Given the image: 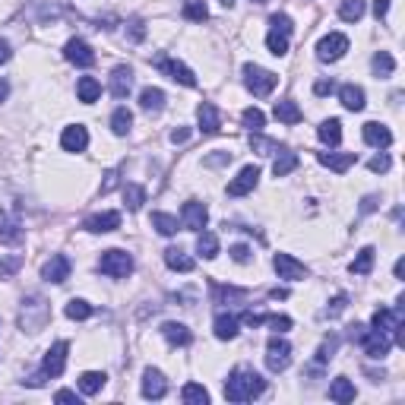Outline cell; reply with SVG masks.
I'll list each match as a JSON object with an SVG mask.
<instances>
[{
	"label": "cell",
	"instance_id": "d4e9b609",
	"mask_svg": "<svg viewBox=\"0 0 405 405\" xmlns=\"http://www.w3.org/2000/svg\"><path fill=\"white\" fill-rule=\"evenodd\" d=\"M76 95H79V101L92 105V101H99V95H101V83L95 76H83V79L76 83Z\"/></svg>",
	"mask_w": 405,
	"mask_h": 405
},
{
	"label": "cell",
	"instance_id": "603a6c76",
	"mask_svg": "<svg viewBox=\"0 0 405 405\" xmlns=\"http://www.w3.org/2000/svg\"><path fill=\"white\" fill-rule=\"evenodd\" d=\"M330 399L339 405L355 402V383L348 380V377H336V380L330 383Z\"/></svg>",
	"mask_w": 405,
	"mask_h": 405
},
{
	"label": "cell",
	"instance_id": "cb8c5ba5",
	"mask_svg": "<svg viewBox=\"0 0 405 405\" xmlns=\"http://www.w3.org/2000/svg\"><path fill=\"white\" fill-rule=\"evenodd\" d=\"M273 114H275V121H282V124H289V127H295V124H301V108L295 105V101H275V108H273Z\"/></svg>",
	"mask_w": 405,
	"mask_h": 405
},
{
	"label": "cell",
	"instance_id": "7c38bea8",
	"mask_svg": "<svg viewBox=\"0 0 405 405\" xmlns=\"http://www.w3.org/2000/svg\"><path fill=\"white\" fill-rule=\"evenodd\" d=\"M256 181H260V168H256V165L241 168V174L234 177L232 184H228V193H232V197H244V193H250L256 187Z\"/></svg>",
	"mask_w": 405,
	"mask_h": 405
},
{
	"label": "cell",
	"instance_id": "ac0fdd59",
	"mask_svg": "<svg viewBox=\"0 0 405 405\" xmlns=\"http://www.w3.org/2000/svg\"><path fill=\"white\" fill-rule=\"evenodd\" d=\"M60 146H64L66 152H83L86 146H89V133H86V127H79V124L66 127L64 136H60Z\"/></svg>",
	"mask_w": 405,
	"mask_h": 405
},
{
	"label": "cell",
	"instance_id": "ffe728a7",
	"mask_svg": "<svg viewBox=\"0 0 405 405\" xmlns=\"http://www.w3.org/2000/svg\"><path fill=\"white\" fill-rule=\"evenodd\" d=\"M320 165H326V168H332V171H339V174H345L348 168L358 162V156L355 152H320Z\"/></svg>",
	"mask_w": 405,
	"mask_h": 405
},
{
	"label": "cell",
	"instance_id": "ee69618b",
	"mask_svg": "<svg viewBox=\"0 0 405 405\" xmlns=\"http://www.w3.org/2000/svg\"><path fill=\"white\" fill-rule=\"evenodd\" d=\"M263 323H269L275 332H285V330H291V317H279V314H266L263 317Z\"/></svg>",
	"mask_w": 405,
	"mask_h": 405
},
{
	"label": "cell",
	"instance_id": "4dcf8cb0",
	"mask_svg": "<svg viewBox=\"0 0 405 405\" xmlns=\"http://www.w3.org/2000/svg\"><path fill=\"white\" fill-rule=\"evenodd\" d=\"M140 105H143V111H162L165 108V92L162 89H143L140 92Z\"/></svg>",
	"mask_w": 405,
	"mask_h": 405
},
{
	"label": "cell",
	"instance_id": "7a4b0ae2",
	"mask_svg": "<svg viewBox=\"0 0 405 405\" xmlns=\"http://www.w3.org/2000/svg\"><path fill=\"white\" fill-rule=\"evenodd\" d=\"M269 35H266V48L273 51L275 58H282V54H289V35L295 32V25H291V19L285 16V13H275L273 19H269Z\"/></svg>",
	"mask_w": 405,
	"mask_h": 405
},
{
	"label": "cell",
	"instance_id": "4316f807",
	"mask_svg": "<svg viewBox=\"0 0 405 405\" xmlns=\"http://www.w3.org/2000/svg\"><path fill=\"white\" fill-rule=\"evenodd\" d=\"M339 99H342V105H345L348 111H361V108H364V89H361V86L348 83V86H342V89H339Z\"/></svg>",
	"mask_w": 405,
	"mask_h": 405
},
{
	"label": "cell",
	"instance_id": "74e56055",
	"mask_svg": "<svg viewBox=\"0 0 405 405\" xmlns=\"http://www.w3.org/2000/svg\"><path fill=\"white\" fill-rule=\"evenodd\" d=\"M184 19H191V23H206L209 19V10L203 0H187L184 3Z\"/></svg>",
	"mask_w": 405,
	"mask_h": 405
},
{
	"label": "cell",
	"instance_id": "60d3db41",
	"mask_svg": "<svg viewBox=\"0 0 405 405\" xmlns=\"http://www.w3.org/2000/svg\"><path fill=\"white\" fill-rule=\"evenodd\" d=\"M393 70H396L393 54H389V51H380V54L373 58V73H377V76H393Z\"/></svg>",
	"mask_w": 405,
	"mask_h": 405
},
{
	"label": "cell",
	"instance_id": "7402d4cb",
	"mask_svg": "<svg viewBox=\"0 0 405 405\" xmlns=\"http://www.w3.org/2000/svg\"><path fill=\"white\" fill-rule=\"evenodd\" d=\"M130 89H133V73L127 66H117L114 73H111V95L114 99H127Z\"/></svg>",
	"mask_w": 405,
	"mask_h": 405
},
{
	"label": "cell",
	"instance_id": "b9f144b4",
	"mask_svg": "<svg viewBox=\"0 0 405 405\" xmlns=\"http://www.w3.org/2000/svg\"><path fill=\"white\" fill-rule=\"evenodd\" d=\"M124 199H127V206L136 212V209L146 203V191H143L140 184H127V187H124Z\"/></svg>",
	"mask_w": 405,
	"mask_h": 405
},
{
	"label": "cell",
	"instance_id": "d6a6232c",
	"mask_svg": "<svg viewBox=\"0 0 405 405\" xmlns=\"http://www.w3.org/2000/svg\"><path fill=\"white\" fill-rule=\"evenodd\" d=\"M152 228H156L158 234L171 238V234H177V219L168 212H152Z\"/></svg>",
	"mask_w": 405,
	"mask_h": 405
},
{
	"label": "cell",
	"instance_id": "1f68e13d",
	"mask_svg": "<svg viewBox=\"0 0 405 405\" xmlns=\"http://www.w3.org/2000/svg\"><path fill=\"white\" fill-rule=\"evenodd\" d=\"M105 373H99V371H86L83 377H79V389H83L86 396H95V393H101V386H105Z\"/></svg>",
	"mask_w": 405,
	"mask_h": 405
},
{
	"label": "cell",
	"instance_id": "7bdbcfd3",
	"mask_svg": "<svg viewBox=\"0 0 405 405\" xmlns=\"http://www.w3.org/2000/svg\"><path fill=\"white\" fill-rule=\"evenodd\" d=\"M95 314V307L92 304H86V301H70V304H66V317H70V320H86V317H92Z\"/></svg>",
	"mask_w": 405,
	"mask_h": 405
},
{
	"label": "cell",
	"instance_id": "277c9868",
	"mask_svg": "<svg viewBox=\"0 0 405 405\" xmlns=\"http://www.w3.org/2000/svg\"><path fill=\"white\" fill-rule=\"evenodd\" d=\"M99 269L111 279H127L133 273V256L127 250H105L99 260Z\"/></svg>",
	"mask_w": 405,
	"mask_h": 405
},
{
	"label": "cell",
	"instance_id": "11a10c76",
	"mask_svg": "<svg viewBox=\"0 0 405 405\" xmlns=\"http://www.w3.org/2000/svg\"><path fill=\"white\" fill-rule=\"evenodd\" d=\"M7 95H10V86L0 79V101H7Z\"/></svg>",
	"mask_w": 405,
	"mask_h": 405
},
{
	"label": "cell",
	"instance_id": "bcb514c9",
	"mask_svg": "<svg viewBox=\"0 0 405 405\" xmlns=\"http://www.w3.org/2000/svg\"><path fill=\"white\" fill-rule=\"evenodd\" d=\"M389 165H393V162H389V156H373L371 162H367V168H371L373 174H383V171H389Z\"/></svg>",
	"mask_w": 405,
	"mask_h": 405
},
{
	"label": "cell",
	"instance_id": "e0dca14e",
	"mask_svg": "<svg viewBox=\"0 0 405 405\" xmlns=\"http://www.w3.org/2000/svg\"><path fill=\"white\" fill-rule=\"evenodd\" d=\"M197 121H199V130L203 133H219L222 130V114H219V108L209 105V101H203V105L197 108Z\"/></svg>",
	"mask_w": 405,
	"mask_h": 405
},
{
	"label": "cell",
	"instance_id": "9c48e42d",
	"mask_svg": "<svg viewBox=\"0 0 405 405\" xmlns=\"http://www.w3.org/2000/svg\"><path fill=\"white\" fill-rule=\"evenodd\" d=\"M158 64V70H165L168 76H171L174 83H181V86H197V76H193V70L187 64H181V60H171V58H158L156 60Z\"/></svg>",
	"mask_w": 405,
	"mask_h": 405
},
{
	"label": "cell",
	"instance_id": "8d00e7d4",
	"mask_svg": "<svg viewBox=\"0 0 405 405\" xmlns=\"http://www.w3.org/2000/svg\"><path fill=\"white\" fill-rule=\"evenodd\" d=\"M339 16L345 19V23H358V19L364 16V0H342Z\"/></svg>",
	"mask_w": 405,
	"mask_h": 405
},
{
	"label": "cell",
	"instance_id": "d6986e66",
	"mask_svg": "<svg viewBox=\"0 0 405 405\" xmlns=\"http://www.w3.org/2000/svg\"><path fill=\"white\" fill-rule=\"evenodd\" d=\"M117 225H121V212H99L86 219V232L105 234V232H114Z\"/></svg>",
	"mask_w": 405,
	"mask_h": 405
},
{
	"label": "cell",
	"instance_id": "f546056e",
	"mask_svg": "<svg viewBox=\"0 0 405 405\" xmlns=\"http://www.w3.org/2000/svg\"><path fill=\"white\" fill-rule=\"evenodd\" d=\"M295 168H298V156H295V152L282 149L279 156H275V162H273V174H275V177H285V174H291Z\"/></svg>",
	"mask_w": 405,
	"mask_h": 405
},
{
	"label": "cell",
	"instance_id": "ba28073f",
	"mask_svg": "<svg viewBox=\"0 0 405 405\" xmlns=\"http://www.w3.org/2000/svg\"><path fill=\"white\" fill-rule=\"evenodd\" d=\"M345 51H348V38H345V35L330 32L326 38H320V45H317V58H320V60H339Z\"/></svg>",
	"mask_w": 405,
	"mask_h": 405
},
{
	"label": "cell",
	"instance_id": "5b68a950",
	"mask_svg": "<svg viewBox=\"0 0 405 405\" xmlns=\"http://www.w3.org/2000/svg\"><path fill=\"white\" fill-rule=\"evenodd\" d=\"M289 364H291V345L285 339H279V336H273L266 342V367L273 373H282Z\"/></svg>",
	"mask_w": 405,
	"mask_h": 405
},
{
	"label": "cell",
	"instance_id": "ab89813d",
	"mask_svg": "<svg viewBox=\"0 0 405 405\" xmlns=\"http://www.w3.org/2000/svg\"><path fill=\"white\" fill-rule=\"evenodd\" d=\"M241 121H244V127H247V130H254V133H260L266 127V114L260 111V108H244Z\"/></svg>",
	"mask_w": 405,
	"mask_h": 405
},
{
	"label": "cell",
	"instance_id": "8992f818",
	"mask_svg": "<svg viewBox=\"0 0 405 405\" xmlns=\"http://www.w3.org/2000/svg\"><path fill=\"white\" fill-rule=\"evenodd\" d=\"M66 352H70L66 342H54V345L45 352V361H42V373H45V377H60V373H64Z\"/></svg>",
	"mask_w": 405,
	"mask_h": 405
},
{
	"label": "cell",
	"instance_id": "44dd1931",
	"mask_svg": "<svg viewBox=\"0 0 405 405\" xmlns=\"http://www.w3.org/2000/svg\"><path fill=\"white\" fill-rule=\"evenodd\" d=\"M165 263H168V269H174V273H193V256L187 254L184 247H168L165 250Z\"/></svg>",
	"mask_w": 405,
	"mask_h": 405
},
{
	"label": "cell",
	"instance_id": "83f0119b",
	"mask_svg": "<svg viewBox=\"0 0 405 405\" xmlns=\"http://www.w3.org/2000/svg\"><path fill=\"white\" fill-rule=\"evenodd\" d=\"M317 136H320L326 146H339V143H342V124L336 121V117H330V121H323V124H320Z\"/></svg>",
	"mask_w": 405,
	"mask_h": 405
},
{
	"label": "cell",
	"instance_id": "4fadbf2b",
	"mask_svg": "<svg viewBox=\"0 0 405 405\" xmlns=\"http://www.w3.org/2000/svg\"><path fill=\"white\" fill-rule=\"evenodd\" d=\"M165 393H168L165 373L156 371V367H146V373H143V396L146 399H162Z\"/></svg>",
	"mask_w": 405,
	"mask_h": 405
},
{
	"label": "cell",
	"instance_id": "6da1fadb",
	"mask_svg": "<svg viewBox=\"0 0 405 405\" xmlns=\"http://www.w3.org/2000/svg\"><path fill=\"white\" fill-rule=\"evenodd\" d=\"M266 389V380L250 367H234L225 380V399L228 402H250Z\"/></svg>",
	"mask_w": 405,
	"mask_h": 405
},
{
	"label": "cell",
	"instance_id": "836d02e7",
	"mask_svg": "<svg viewBox=\"0 0 405 405\" xmlns=\"http://www.w3.org/2000/svg\"><path fill=\"white\" fill-rule=\"evenodd\" d=\"M197 250H199V256H206V260H215V256H219V238H215L212 232H199Z\"/></svg>",
	"mask_w": 405,
	"mask_h": 405
},
{
	"label": "cell",
	"instance_id": "f35d334b",
	"mask_svg": "<svg viewBox=\"0 0 405 405\" xmlns=\"http://www.w3.org/2000/svg\"><path fill=\"white\" fill-rule=\"evenodd\" d=\"M130 127H133V114L127 108H117L114 114H111V130H114L117 136H124V133H130Z\"/></svg>",
	"mask_w": 405,
	"mask_h": 405
},
{
	"label": "cell",
	"instance_id": "9a60e30c",
	"mask_svg": "<svg viewBox=\"0 0 405 405\" xmlns=\"http://www.w3.org/2000/svg\"><path fill=\"white\" fill-rule=\"evenodd\" d=\"M42 275H45L48 282H54V285L66 282V279H70V260H66L64 254H54L48 263L42 266Z\"/></svg>",
	"mask_w": 405,
	"mask_h": 405
},
{
	"label": "cell",
	"instance_id": "7dc6e473",
	"mask_svg": "<svg viewBox=\"0 0 405 405\" xmlns=\"http://www.w3.org/2000/svg\"><path fill=\"white\" fill-rule=\"evenodd\" d=\"M345 307H348V298H345V295H339V298L332 301V307H326V317H339Z\"/></svg>",
	"mask_w": 405,
	"mask_h": 405
},
{
	"label": "cell",
	"instance_id": "d590c367",
	"mask_svg": "<svg viewBox=\"0 0 405 405\" xmlns=\"http://www.w3.org/2000/svg\"><path fill=\"white\" fill-rule=\"evenodd\" d=\"M181 399L187 405H206L209 402V393L199 386V383H187V386L181 389Z\"/></svg>",
	"mask_w": 405,
	"mask_h": 405
},
{
	"label": "cell",
	"instance_id": "3957f363",
	"mask_svg": "<svg viewBox=\"0 0 405 405\" xmlns=\"http://www.w3.org/2000/svg\"><path fill=\"white\" fill-rule=\"evenodd\" d=\"M244 83H247V89L254 92L256 99H266V95H273L279 76L263 70V66H256V64H244Z\"/></svg>",
	"mask_w": 405,
	"mask_h": 405
},
{
	"label": "cell",
	"instance_id": "f1b7e54d",
	"mask_svg": "<svg viewBox=\"0 0 405 405\" xmlns=\"http://www.w3.org/2000/svg\"><path fill=\"white\" fill-rule=\"evenodd\" d=\"M215 336H219V339H234V336H238V317L234 314L215 317Z\"/></svg>",
	"mask_w": 405,
	"mask_h": 405
},
{
	"label": "cell",
	"instance_id": "f907efd6",
	"mask_svg": "<svg viewBox=\"0 0 405 405\" xmlns=\"http://www.w3.org/2000/svg\"><path fill=\"white\" fill-rule=\"evenodd\" d=\"M386 13H389V0H377V3H373V16L383 19Z\"/></svg>",
	"mask_w": 405,
	"mask_h": 405
},
{
	"label": "cell",
	"instance_id": "db71d44e",
	"mask_svg": "<svg viewBox=\"0 0 405 405\" xmlns=\"http://www.w3.org/2000/svg\"><path fill=\"white\" fill-rule=\"evenodd\" d=\"M187 136H191V133H187V130H174V133H171V143H184V140H187Z\"/></svg>",
	"mask_w": 405,
	"mask_h": 405
},
{
	"label": "cell",
	"instance_id": "8fae6325",
	"mask_svg": "<svg viewBox=\"0 0 405 405\" xmlns=\"http://www.w3.org/2000/svg\"><path fill=\"white\" fill-rule=\"evenodd\" d=\"M64 58L70 60V64H76V66H92L95 64V51H92L83 38H70L66 48H64Z\"/></svg>",
	"mask_w": 405,
	"mask_h": 405
},
{
	"label": "cell",
	"instance_id": "f5cc1de1",
	"mask_svg": "<svg viewBox=\"0 0 405 405\" xmlns=\"http://www.w3.org/2000/svg\"><path fill=\"white\" fill-rule=\"evenodd\" d=\"M314 92H317V95H330V92H332V83H317Z\"/></svg>",
	"mask_w": 405,
	"mask_h": 405
},
{
	"label": "cell",
	"instance_id": "484cf974",
	"mask_svg": "<svg viewBox=\"0 0 405 405\" xmlns=\"http://www.w3.org/2000/svg\"><path fill=\"white\" fill-rule=\"evenodd\" d=\"M162 336H165L171 345H191V339H193L191 330H187L184 323H165V326H162Z\"/></svg>",
	"mask_w": 405,
	"mask_h": 405
},
{
	"label": "cell",
	"instance_id": "681fc988",
	"mask_svg": "<svg viewBox=\"0 0 405 405\" xmlns=\"http://www.w3.org/2000/svg\"><path fill=\"white\" fill-rule=\"evenodd\" d=\"M232 256L238 260V263H247L250 260V247H244V244H238V247H232Z\"/></svg>",
	"mask_w": 405,
	"mask_h": 405
},
{
	"label": "cell",
	"instance_id": "5bb4252c",
	"mask_svg": "<svg viewBox=\"0 0 405 405\" xmlns=\"http://www.w3.org/2000/svg\"><path fill=\"white\" fill-rule=\"evenodd\" d=\"M361 136H364V143H367V146H373V149H386L389 143H393V133H389V127L377 124V121H367V124H364V130H361Z\"/></svg>",
	"mask_w": 405,
	"mask_h": 405
},
{
	"label": "cell",
	"instance_id": "816d5d0a",
	"mask_svg": "<svg viewBox=\"0 0 405 405\" xmlns=\"http://www.w3.org/2000/svg\"><path fill=\"white\" fill-rule=\"evenodd\" d=\"M10 58H13V51H10V45H7V42H0V64H7Z\"/></svg>",
	"mask_w": 405,
	"mask_h": 405
},
{
	"label": "cell",
	"instance_id": "f6af8a7d",
	"mask_svg": "<svg viewBox=\"0 0 405 405\" xmlns=\"http://www.w3.org/2000/svg\"><path fill=\"white\" fill-rule=\"evenodd\" d=\"M250 146L254 149H260V156H273V152H279V146L269 140H260V136H250Z\"/></svg>",
	"mask_w": 405,
	"mask_h": 405
},
{
	"label": "cell",
	"instance_id": "2e32d148",
	"mask_svg": "<svg viewBox=\"0 0 405 405\" xmlns=\"http://www.w3.org/2000/svg\"><path fill=\"white\" fill-rule=\"evenodd\" d=\"M361 345H364V352H367L371 358H386L389 348H393V339L383 336V332L367 330V332H364V339H361Z\"/></svg>",
	"mask_w": 405,
	"mask_h": 405
},
{
	"label": "cell",
	"instance_id": "9f6ffc18",
	"mask_svg": "<svg viewBox=\"0 0 405 405\" xmlns=\"http://www.w3.org/2000/svg\"><path fill=\"white\" fill-rule=\"evenodd\" d=\"M405 275V260H396V279H402Z\"/></svg>",
	"mask_w": 405,
	"mask_h": 405
},
{
	"label": "cell",
	"instance_id": "52a82bcc",
	"mask_svg": "<svg viewBox=\"0 0 405 405\" xmlns=\"http://www.w3.org/2000/svg\"><path fill=\"white\" fill-rule=\"evenodd\" d=\"M273 266H275V273H279V279H285V282H301L307 275V266L298 263L291 254H275Z\"/></svg>",
	"mask_w": 405,
	"mask_h": 405
},
{
	"label": "cell",
	"instance_id": "c3c4849f",
	"mask_svg": "<svg viewBox=\"0 0 405 405\" xmlns=\"http://www.w3.org/2000/svg\"><path fill=\"white\" fill-rule=\"evenodd\" d=\"M54 402H76L79 405V399H76V393H70V389H58V393H54Z\"/></svg>",
	"mask_w": 405,
	"mask_h": 405
},
{
	"label": "cell",
	"instance_id": "30bf717a",
	"mask_svg": "<svg viewBox=\"0 0 405 405\" xmlns=\"http://www.w3.org/2000/svg\"><path fill=\"white\" fill-rule=\"evenodd\" d=\"M206 219H209V212H206L203 203H197V199L184 203V209H181V225H184V228H191V232H203V228H206Z\"/></svg>",
	"mask_w": 405,
	"mask_h": 405
},
{
	"label": "cell",
	"instance_id": "6f0895ef",
	"mask_svg": "<svg viewBox=\"0 0 405 405\" xmlns=\"http://www.w3.org/2000/svg\"><path fill=\"white\" fill-rule=\"evenodd\" d=\"M256 3H266V0H256Z\"/></svg>",
	"mask_w": 405,
	"mask_h": 405
},
{
	"label": "cell",
	"instance_id": "e575fe53",
	"mask_svg": "<svg viewBox=\"0 0 405 405\" xmlns=\"http://www.w3.org/2000/svg\"><path fill=\"white\" fill-rule=\"evenodd\" d=\"M373 256H377V250L373 247H364L361 254L355 256V263H352V273L355 275H367L373 269Z\"/></svg>",
	"mask_w": 405,
	"mask_h": 405
}]
</instances>
